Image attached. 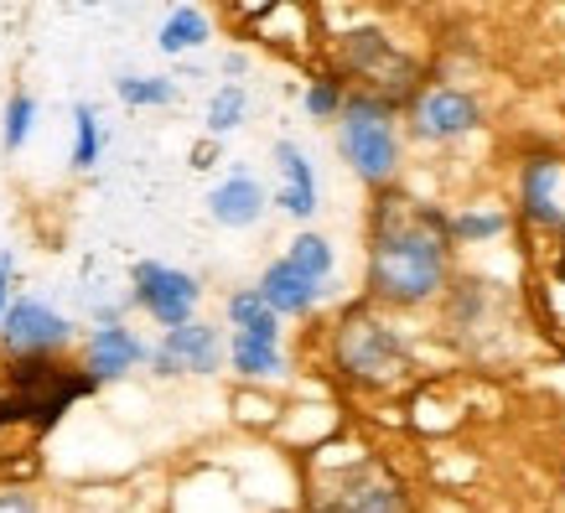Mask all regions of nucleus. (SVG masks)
<instances>
[{"label":"nucleus","instance_id":"dca6fc26","mask_svg":"<svg viewBox=\"0 0 565 513\" xmlns=\"http://www.w3.org/2000/svg\"><path fill=\"white\" fill-rule=\"evenodd\" d=\"M228 322L239 327L244 338H259V342H275V338H280V322H275L270 301H265L259 291L228 296Z\"/></svg>","mask_w":565,"mask_h":513},{"label":"nucleus","instance_id":"f03ea898","mask_svg":"<svg viewBox=\"0 0 565 513\" xmlns=\"http://www.w3.org/2000/svg\"><path fill=\"white\" fill-rule=\"evenodd\" d=\"M78 394H94L88 374H68L52 359H17L0 389V426H57Z\"/></svg>","mask_w":565,"mask_h":513},{"label":"nucleus","instance_id":"6e6552de","mask_svg":"<svg viewBox=\"0 0 565 513\" xmlns=\"http://www.w3.org/2000/svg\"><path fill=\"white\" fill-rule=\"evenodd\" d=\"M68 338H73V322L63 311L42 307V301H17V307L6 311V322H0V342L17 359H47Z\"/></svg>","mask_w":565,"mask_h":513},{"label":"nucleus","instance_id":"20e7f679","mask_svg":"<svg viewBox=\"0 0 565 513\" xmlns=\"http://www.w3.org/2000/svg\"><path fill=\"white\" fill-rule=\"evenodd\" d=\"M332 353H338V368L348 378H359L369 389H390L411 374V353L394 327H384L369 311H348L338 322V338H332Z\"/></svg>","mask_w":565,"mask_h":513},{"label":"nucleus","instance_id":"9d476101","mask_svg":"<svg viewBox=\"0 0 565 513\" xmlns=\"http://www.w3.org/2000/svg\"><path fill=\"white\" fill-rule=\"evenodd\" d=\"M415 136L420 140H451V136H467L478 125V99L462 94V88H430L415 99Z\"/></svg>","mask_w":565,"mask_h":513},{"label":"nucleus","instance_id":"0eeeda50","mask_svg":"<svg viewBox=\"0 0 565 513\" xmlns=\"http://www.w3.org/2000/svg\"><path fill=\"white\" fill-rule=\"evenodd\" d=\"M136 307H146L156 317V322L167 327V332H177V327L192 322V311H198V280H192L188 270H172V265H156V259H146V265H136Z\"/></svg>","mask_w":565,"mask_h":513},{"label":"nucleus","instance_id":"9b49d317","mask_svg":"<svg viewBox=\"0 0 565 513\" xmlns=\"http://www.w3.org/2000/svg\"><path fill=\"white\" fill-rule=\"evenodd\" d=\"M146 359V348H140V338L130 332V327H115L104 322L88 332V353H84V374L94 378V384H104V378H120L130 374L136 363Z\"/></svg>","mask_w":565,"mask_h":513},{"label":"nucleus","instance_id":"b1692460","mask_svg":"<svg viewBox=\"0 0 565 513\" xmlns=\"http://www.w3.org/2000/svg\"><path fill=\"white\" fill-rule=\"evenodd\" d=\"M503 213H467V218L451 223V239H493V234H503Z\"/></svg>","mask_w":565,"mask_h":513},{"label":"nucleus","instance_id":"4be33fe9","mask_svg":"<svg viewBox=\"0 0 565 513\" xmlns=\"http://www.w3.org/2000/svg\"><path fill=\"white\" fill-rule=\"evenodd\" d=\"M115 94H120L125 104H172L177 99L172 78H120Z\"/></svg>","mask_w":565,"mask_h":513},{"label":"nucleus","instance_id":"39448f33","mask_svg":"<svg viewBox=\"0 0 565 513\" xmlns=\"http://www.w3.org/2000/svg\"><path fill=\"white\" fill-rule=\"evenodd\" d=\"M338 151L348 156V167L359 171L363 182H390L399 167V136H394L390 104L374 99H348L343 120H338Z\"/></svg>","mask_w":565,"mask_h":513},{"label":"nucleus","instance_id":"bb28decb","mask_svg":"<svg viewBox=\"0 0 565 513\" xmlns=\"http://www.w3.org/2000/svg\"><path fill=\"white\" fill-rule=\"evenodd\" d=\"M11 270H17V259L0 255V322H6V291H11Z\"/></svg>","mask_w":565,"mask_h":513},{"label":"nucleus","instance_id":"a878e982","mask_svg":"<svg viewBox=\"0 0 565 513\" xmlns=\"http://www.w3.org/2000/svg\"><path fill=\"white\" fill-rule=\"evenodd\" d=\"M0 513H36V503L26 493H0Z\"/></svg>","mask_w":565,"mask_h":513},{"label":"nucleus","instance_id":"cd10ccee","mask_svg":"<svg viewBox=\"0 0 565 513\" xmlns=\"http://www.w3.org/2000/svg\"><path fill=\"white\" fill-rule=\"evenodd\" d=\"M561 280H565V255H561Z\"/></svg>","mask_w":565,"mask_h":513},{"label":"nucleus","instance_id":"7ed1b4c3","mask_svg":"<svg viewBox=\"0 0 565 513\" xmlns=\"http://www.w3.org/2000/svg\"><path fill=\"white\" fill-rule=\"evenodd\" d=\"M332 57H338V68L363 88L359 99H374V104H390L394 109L399 99H411L415 88H420V68H415V57H405V52L394 47L379 26L343 32L338 36V47H332Z\"/></svg>","mask_w":565,"mask_h":513},{"label":"nucleus","instance_id":"6ab92c4d","mask_svg":"<svg viewBox=\"0 0 565 513\" xmlns=\"http://www.w3.org/2000/svg\"><path fill=\"white\" fill-rule=\"evenodd\" d=\"M73 167L78 171H88L94 167V161H99V115H94V109H88V104H78V109H73Z\"/></svg>","mask_w":565,"mask_h":513},{"label":"nucleus","instance_id":"aec40b11","mask_svg":"<svg viewBox=\"0 0 565 513\" xmlns=\"http://www.w3.org/2000/svg\"><path fill=\"white\" fill-rule=\"evenodd\" d=\"M286 259H291L301 275H311V280H327V275H332V244H327L322 234H301Z\"/></svg>","mask_w":565,"mask_h":513},{"label":"nucleus","instance_id":"a211bd4d","mask_svg":"<svg viewBox=\"0 0 565 513\" xmlns=\"http://www.w3.org/2000/svg\"><path fill=\"white\" fill-rule=\"evenodd\" d=\"M234 368H239V374H249V378L280 374V348H275V342H259V338L234 332Z\"/></svg>","mask_w":565,"mask_h":513},{"label":"nucleus","instance_id":"412c9836","mask_svg":"<svg viewBox=\"0 0 565 513\" xmlns=\"http://www.w3.org/2000/svg\"><path fill=\"white\" fill-rule=\"evenodd\" d=\"M244 104L249 99H244L239 84H223L218 94L207 99V130H213V136H228V130L244 120Z\"/></svg>","mask_w":565,"mask_h":513},{"label":"nucleus","instance_id":"f3484780","mask_svg":"<svg viewBox=\"0 0 565 513\" xmlns=\"http://www.w3.org/2000/svg\"><path fill=\"white\" fill-rule=\"evenodd\" d=\"M203 42H207V17L192 11V6L172 11L167 26H161V52H192V47H203Z\"/></svg>","mask_w":565,"mask_h":513},{"label":"nucleus","instance_id":"423d86ee","mask_svg":"<svg viewBox=\"0 0 565 513\" xmlns=\"http://www.w3.org/2000/svg\"><path fill=\"white\" fill-rule=\"evenodd\" d=\"M311 513H411V498L379 462H359L311 498Z\"/></svg>","mask_w":565,"mask_h":513},{"label":"nucleus","instance_id":"f8f14e48","mask_svg":"<svg viewBox=\"0 0 565 513\" xmlns=\"http://www.w3.org/2000/svg\"><path fill=\"white\" fill-rule=\"evenodd\" d=\"M259 296L270 301L275 317H301V311L317 307V296H322V280H311L291 265V259H275L265 280H259Z\"/></svg>","mask_w":565,"mask_h":513},{"label":"nucleus","instance_id":"ddd939ff","mask_svg":"<svg viewBox=\"0 0 565 513\" xmlns=\"http://www.w3.org/2000/svg\"><path fill=\"white\" fill-rule=\"evenodd\" d=\"M207 213H213V223H223V228H249V223L265 213V188L239 171V177H228V182H218V188L207 192Z\"/></svg>","mask_w":565,"mask_h":513},{"label":"nucleus","instance_id":"393cba45","mask_svg":"<svg viewBox=\"0 0 565 513\" xmlns=\"http://www.w3.org/2000/svg\"><path fill=\"white\" fill-rule=\"evenodd\" d=\"M32 115H36L32 94H17V99H11V115H6V151H17L21 140H26V130H32Z\"/></svg>","mask_w":565,"mask_h":513},{"label":"nucleus","instance_id":"5701e85b","mask_svg":"<svg viewBox=\"0 0 565 513\" xmlns=\"http://www.w3.org/2000/svg\"><path fill=\"white\" fill-rule=\"evenodd\" d=\"M307 109L317 115V120H332L338 109H348L343 84H338V78H317V84L307 88Z\"/></svg>","mask_w":565,"mask_h":513},{"label":"nucleus","instance_id":"4468645a","mask_svg":"<svg viewBox=\"0 0 565 513\" xmlns=\"http://www.w3.org/2000/svg\"><path fill=\"white\" fill-rule=\"evenodd\" d=\"M275 167L286 177L280 207H286L291 218H311V213H317V177H311V161L296 151L291 140H280V146H275Z\"/></svg>","mask_w":565,"mask_h":513},{"label":"nucleus","instance_id":"2eb2a0df","mask_svg":"<svg viewBox=\"0 0 565 513\" xmlns=\"http://www.w3.org/2000/svg\"><path fill=\"white\" fill-rule=\"evenodd\" d=\"M524 213H530L534 223H561L565 213L555 207V161H530V171H524Z\"/></svg>","mask_w":565,"mask_h":513},{"label":"nucleus","instance_id":"f257e3e1","mask_svg":"<svg viewBox=\"0 0 565 513\" xmlns=\"http://www.w3.org/2000/svg\"><path fill=\"white\" fill-rule=\"evenodd\" d=\"M446 265H451V223L411 197H384L369 244V291L394 307H415L446 286Z\"/></svg>","mask_w":565,"mask_h":513},{"label":"nucleus","instance_id":"1a4fd4ad","mask_svg":"<svg viewBox=\"0 0 565 513\" xmlns=\"http://www.w3.org/2000/svg\"><path fill=\"white\" fill-rule=\"evenodd\" d=\"M218 353H223L218 327L188 322L161 338L151 363H156V374H213V368H218Z\"/></svg>","mask_w":565,"mask_h":513}]
</instances>
